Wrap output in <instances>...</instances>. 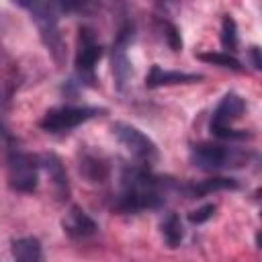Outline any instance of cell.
Masks as SVG:
<instances>
[{
  "label": "cell",
  "mask_w": 262,
  "mask_h": 262,
  "mask_svg": "<svg viewBox=\"0 0 262 262\" xmlns=\"http://www.w3.org/2000/svg\"><path fill=\"white\" fill-rule=\"evenodd\" d=\"M20 6L31 12V18L39 29L43 45L47 47L53 61L61 66L66 61V43L57 25V6L49 2H20Z\"/></svg>",
  "instance_id": "1"
},
{
  "label": "cell",
  "mask_w": 262,
  "mask_h": 262,
  "mask_svg": "<svg viewBox=\"0 0 262 262\" xmlns=\"http://www.w3.org/2000/svg\"><path fill=\"white\" fill-rule=\"evenodd\" d=\"M252 158L250 149L227 147L219 143H196L190 149V162L201 170H219V168H242Z\"/></svg>",
  "instance_id": "2"
},
{
  "label": "cell",
  "mask_w": 262,
  "mask_h": 262,
  "mask_svg": "<svg viewBox=\"0 0 262 262\" xmlns=\"http://www.w3.org/2000/svg\"><path fill=\"white\" fill-rule=\"evenodd\" d=\"M41 156L12 147L8 151V184L16 192H33L39 184Z\"/></svg>",
  "instance_id": "3"
},
{
  "label": "cell",
  "mask_w": 262,
  "mask_h": 262,
  "mask_svg": "<svg viewBox=\"0 0 262 262\" xmlns=\"http://www.w3.org/2000/svg\"><path fill=\"white\" fill-rule=\"evenodd\" d=\"M104 113L106 108L102 106H72V104L55 106L43 115V119L39 121V127L47 133H63Z\"/></svg>",
  "instance_id": "4"
},
{
  "label": "cell",
  "mask_w": 262,
  "mask_h": 262,
  "mask_svg": "<svg viewBox=\"0 0 262 262\" xmlns=\"http://www.w3.org/2000/svg\"><path fill=\"white\" fill-rule=\"evenodd\" d=\"M111 131L113 135L119 139V143L131 154L135 156L137 160L145 162V164H151L160 158V151H158V145L143 133L139 131L135 125H129V123H123V121H117L111 125Z\"/></svg>",
  "instance_id": "5"
},
{
  "label": "cell",
  "mask_w": 262,
  "mask_h": 262,
  "mask_svg": "<svg viewBox=\"0 0 262 262\" xmlns=\"http://www.w3.org/2000/svg\"><path fill=\"white\" fill-rule=\"evenodd\" d=\"M102 57V47L96 43L92 29L82 27L78 35V53H76V76L80 84H94V66Z\"/></svg>",
  "instance_id": "6"
},
{
  "label": "cell",
  "mask_w": 262,
  "mask_h": 262,
  "mask_svg": "<svg viewBox=\"0 0 262 262\" xmlns=\"http://www.w3.org/2000/svg\"><path fill=\"white\" fill-rule=\"evenodd\" d=\"M78 168H80V174L92 182V184H102L108 174H111V166L106 162V158L94 149H90L88 145L86 147H80V154H78Z\"/></svg>",
  "instance_id": "7"
},
{
  "label": "cell",
  "mask_w": 262,
  "mask_h": 262,
  "mask_svg": "<svg viewBox=\"0 0 262 262\" xmlns=\"http://www.w3.org/2000/svg\"><path fill=\"white\" fill-rule=\"evenodd\" d=\"M244 111H246V100L237 92H227L213 113L211 127H229L233 121H237L244 115Z\"/></svg>",
  "instance_id": "8"
},
{
  "label": "cell",
  "mask_w": 262,
  "mask_h": 262,
  "mask_svg": "<svg viewBox=\"0 0 262 262\" xmlns=\"http://www.w3.org/2000/svg\"><path fill=\"white\" fill-rule=\"evenodd\" d=\"M205 76L203 74H188V72H178V70H162L160 66H151L145 86L147 88H160V86H174V84H194L201 82Z\"/></svg>",
  "instance_id": "9"
},
{
  "label": "cell",
  "mask_w": 262,
  "mask_h": 262,
  "mask_svg": "<svg viewBox=\"0 0 262 262\" xmlns=\"http://www.w3.org/2000/svg\"><path fill=\"white\" fill-rule=\"evenodd\" d=\"M41 166L49 174V180L53 184V190H55L57 199L59 201H66L70 196V180H68V172L63 168V162L59 160V156H55V154H43L41 156Z\"/></svg>",
  "instance_id": "10"
},
{
  "label": "cell",
  "mask_w": 262,
  "mask_h": 262,
  "mask_svg": "<svg viewBox=\"0 0 262 262\" xmlns=\"http://www.w3.org/2000/svg\"><path fill=\"white\" fill-rule=\"evenodd\" d=\"M61 225H63V231H66L68 235L76 237V239L94 235L96 229H98V225H96V223L86 215V211L80 209L78 205H74V207L70 209V213L66 215V219L61 221Z\"/></svg>",
  "instance_id": "11"
},
{
  "label": "cell",
  "mask_w": 262,
  "mask_h": 262,
  "mask_svg": "<svg viewBox=\"0 0 262 262\" xmlns=\"http://www.w3.org/2000/svg\"><path fill=\"white\" fill-rule=\"evenodd\" d=\"M239 188L237 180L233 178H225V176H215V178H207V180H201V182H192V184H186L184 186V192L192 199H199L203 194H209V192H217V190H235Z\"/></svg>",
  "instance_id": "12"
},
{
  "label": "cell",
  "mask_w": 262,
  "mask_h": 262,
  "mask_svg": "<svg viewBox=\"0 0 262 262\" xmlns=\"http://www.w3.org/2000/svg\"><path fill=\"white\" fill-rule=\"evenodd\" d=\"M10 252H12V258L16 262H43L41 242L37 237H31V235L29 237L12 239Z\"/></svg>",
  "instance_id": "13"
},
{
  "label": "cell",
  "mask_w": 262,
  "mask_h": 262,
  "mask_svg": "<svg viewBox=\"0 0 262 262\" xmlns=\"http://www.w3.org/2000/svg\"><path fill=\"white\" fill-rule=\"evenodd\" d=\"M196 59L205 61V63H213V66H219V68H225V70H233V72H242V63L237 57H233L231 53H225V51H203V53H196Z\"/></svg>",
  "instance_id": "14"
},
{
  "label": "cell",
  "mask_w": 262,
  "mask_h": 262,
  "mask_svg": "<svg viewBox=\"0 0 262 262\" xmlns=\"http://www.w3.org/2000/svg\"><path fill=\"white\" fill-rule=\"evenodd\" d=\"M162 235H164V239H166V244H168L170 248L180 246V242H182V237H184V229H182L180 217H178L176 213H170V215L164 219V223H162Z\"/></svg>",
  "instance_id": "15"
},
{
  "label": "cell",
  "mask_w": 262,
  "mask_h": 262,
  "mask_svg": "<svg viewBox=\"0 0 262 262\" xmlns=\"http://www.w3.org/2000/svg\"><path fill=\"white\" fill-rule=\"evenodd\" d=\"M221 45H223V49H227L225 53L235 51V47H237V25L229 14H225L221 18Z\"/></svg>",
  "instance_id": "16"
},
{
  "label": "cell",
  "mask_w": 262,
  "mask_h": 262,
  "mask_svg": "<svg viewBox=\"0 0 262 262\" xmlns=\"http://www.w3.org/2000/svg\"><path fill=\"white\" fill-rule=\"evenodd\" d=\"M215 211H217V207H215L213 203L203 205V207H199V209H194V211L188 213V221H190L192 225H201V223L209 221V219L215 215Z\"/></svg>",
  "instance_id": "17"
},
{
  "label": "cell",
  "mask_w": 262,
  "mask_h": 262,
  "mask_svg": "<svg viewBox=\"0 0 262 262\" xmlns=\"http://www.w3.org/2000/svg\"><path fill=\"white\" fill-rule=\"evenodd\" d=\"M211 133L221 139H250L252 133L244 129H231V127H211Z\"/></svg>",
  "instance_id": "18"
},
{
  "label": "cell",
  "mask_w": 262,
  "mask_h": 262,
  "mask_svg": "<svg viewBox=\"0 0 262 262\" xmlns=\"http://www.w3.org/2000/svg\"><path fill=\"white\" fill-rule=\"evenodd\" d=\"M164 37H166V41H168V45H170V49L172 51H180L182 49V39H180V33H178V29H176V25H172V23H164Z\"/></svg>",
  "instance_id": "19"
},
{
  "label": "cell",
  "mask_w": 262,
  "mask_h": 262,
  "mask_svg": "<svg viewBox=\"0 0 262 262\" xmlns=\"http://www.w3.org/2000/svg\"><path fill=\"white\" fill-rule=\"evenodd\" d=\"M250 57H252L254 70H262V59H260V47L258 45H252L250 47Z\"/></svg>",
  "instance_id": "20"
}]
</instances>
